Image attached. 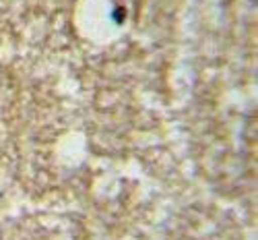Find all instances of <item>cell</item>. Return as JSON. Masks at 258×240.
Here are the masks:
<instances>
[]
</instances>
